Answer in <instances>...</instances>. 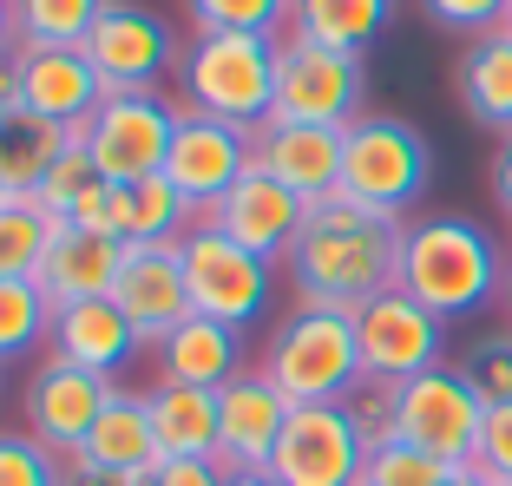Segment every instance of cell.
I'll use <instances>...</instances> for the list:
<instances>
[{"label":"cell","instance_id":"obj_31","mask_svg":"<svg viewBox=\"0 0 512 486\" xmlns=\"http://www.w3.org/2000/svg\"><path fill=\"white\" fill-rule=\"evenodd\" d=\"M106 0H14L20 46H86Z\"/></svg>","mask_w":512,"mask_h":486},{"label":"cell","instance_id":"obj_3","mask_svg":"<svg viewBox=\"0 0 512 486\" xmlns=\"http://www.w3.org/2000/svg\"><path fill=\"white\" fill-rule=\"evenodd\" d=\"M263 381H276V395L289 408H322V401H348L362 388V342H355V316L348 309H316L296 303L270 329L263 355H256Z\"/></svg>","mask_w":512,"mask_h":486},{"label":"cell","instance_id":"obj_42","mask_svg":"<svg viewBox=\"0 0 512 486\" xmlns=\"http://www.w3.org/2000/svg\"><path fill=\"white\" fill-rule=\"evenodd\" d=\"M14 112H20V46L0 53V119H14Z\"/></svg>","mask_w":512,"mask_h":486},{"label":"cell","instance_id":"obj_35","mask_svg":"<svg viewBox=\"0 0 512 486\" xmlns=\"http://www.w3.org/2000/svg\"><path fill=\"white\" fill-rule=\"evenodd\" d=\"M0 486H66V460L27 427H0Z\"/></svg>","mask_w":512,"mask_h":486},{"label":"cell","instance_id":"obj_50","mask_svg":"<svg viewBox=\"0 0 512 486\" xmlns=\"http://www.w3.org/2000/svg\"><path fill=\"white\" fill-rule=\"evenodd\" d=\"M0 204H7V184H0Z\"/></svg>","mask_w":512,"mask_h":486},{"label":"cell","instance_id":"obj_45","mask_svg":"<svg viewBox=\"0 0 512 486\" xmlns=\"http://www.w3.org/2000/svg\"><path fill=\"white\" fill-rule=\"evenodd\" d=\"M224 486H276L270 473H224Z\"/></svg>","mask_w":512,"mask_h":486},{"label":"cell","instance_id":"obj_12","mask_svg":"<svg viewBox=\"0 0 512 486\" xmlns=\"http://www.w3.org/2000/svg\"><path fill=\"white\" fill-rule=\"evenodd\" d=\"M79 53L92 60V73L106 79V92H158V79L178 66L184 46L171 40L165 14H151L138 0H106V14L92 20Z\"/></svg>","mask_w":512,"mask_h":486},{"label":"cell","instance_id":"obj_39","mask_svg":"<svg viewBox=\"0 0 512 486\" xmlns=\"http://www.w3.org/2000/svg\"><path fill=\"white\" fill-rule=\"evenodd\" d=\"M348 414H355V427H362L368 454L394 441V388H388V381H362V388L348 395Z\"/></svg>","mask_w":512,"mask_h":486},{"label":"cell","instance_id":"obj_23","mask_svg":"<svg viewBox=\"0 0 512 486\" xmlns=\"http://www.w3.org/2000/svg\"><path fill=\"white\" fill-rule=\"evenodd\" d=\"M73 460H86V467H99V473H151L158 467V434H151L145 388L112 381L106 408H99V421H92L86 447H79Z\"/></svg>","mask_w":512,"mask_h":486},{"label":"cell","instance_id":"obj_15","mask_svg":"<svg viewBox=\"0 0 512 486\" xmlns=\"http://www.w3.org/2000/svg\"><path fill=\"white\" fill-rule=\"evenodd\" d=\"M302 217H309V204L296 198V191H283L276 178H263V171H243L237 184H230L224 198L211 204V211L197 217V224L224 230L230 243H243V250H256L263 263H283L289 250H296L302 237Z\"/></svg>","mask_w":512,"mask_h":486},{"label":"cell","instance_id":"obj_11","mask_svg":"<svg viewBox=\"0 0 512 486\" xmlns=\"http://www.w3.org/2000/svg\"><path fill=\"white\" fill-rule=\"evenodd\" d=\"M355 342H362V375L388 388L447 362V322L421 309L407 289H381L375 303L355 309Z\"/></svg>","mask_w":512,"mask_h":486},{"label":"cell","instance_id":"obj_38","mask_svg":"<svg viewBox=\"0 0 512 486\" xmlns=\"http://www.w3.org/2000/svg\"><path fill=\"white\" fill-rule=\"evenodd\" d=\"M427 20L447 33H467V40H480V33H499L506 27V7L512 0H421Z\"/></svg>","mask_w":512,"mask_h":486},{"label":"cell","instance_id":"obj_48","mask_svg":"<svg viewBox=\"0 0 512 486\" xmlns=\"http://www.w3.org/2000/svg\"><path fill=\"white\" fill-rule=\"evenodd\" d=\"M499 33H512V7H506V27H499Z\"/></svg>","mask_w":512,"mask_h":486},{"label":"cell","instance_id":"obj_18","mask_svg":"<svg viewBox=\"0 0 512 486\" xmlns=\"http://www.w3.org/2000/svg\"><path fill=\"white\" fill-rule=\"evenodd\" d=\"M46 355H60V362L86 368V375H99V381H119L125 368H132L138 355H151V349H145V335L132 329V316H125L112 296H92V303H60L53 309Z\"/></svg>","mask_w":512,"mask_h":486},{"label":"cell","instance_id":"obj_2","mask_svg":"<svg viewBox=\"0 0 512 486\" xmlns=\"http://www.w3.org/2000/svg\"><path fill=\"white\" fill-rule=\"evenodd\" d=\"M394 289H407L440 322H467L506 289V257L486 224L473 217H407Z\"/></svg>","mask_w":512,"mask_h":486},{"label":"cell","instance_id":"obj_1","mask_svg":"<svg viewBox=\"0 0 512 486\" xmlns=\"http://www.w3.org/2000/svg\"><path fill=\"white\" fill-rule=\"evenodd\" d=\"M394 263H401V217L362 211L335 191V198L309 204L296 250L283 257V276L296 289V303L355 316L381 289H394Z\"/></svg>","mask_w":512,"mask_h":486},{"label":"cell","instance_id":"obj_7","mask_svg":"<svg viewBox=\"0 0 512 486\" xmlns=\"http://www.w3.org/2000/svg\"><path fill=\"white\" fill-rule=\"evenodd\" d=\"M362 99H368V73H362L355 53H335V46L283 33V46H276V106H270V119L348 132V125L362 119Z\"/></svg>","mask_w":512,"mask_h":486},{"label":"cell","instance_id":"obj_10","mask_svg":"<svg viewBox=\"0 0 512 486\" xmlns=\"http://www.w3.org/2000/svg\"><path fill=\"white\" fill-rule=\"evenodd\" d=\"M362 467H368V441L348 414V401H322V408H289L263 473L276 486H355Z\"/></svg>","mask_w":512,"mask_h":486},{"label":"cell","instance_id":"obj_33","mask_svg":"<svg viewBox=\"0 0 512 486\" xmlns=\"http://www.w3.org/2000/svg\"><path fill=\"white\" fill-rule=\"evenodd\" d=\"M453 368L473 381V395H480L486 408L512 401V329H486V335H473Z\"/></svg>","mask_w":512,"mask_h":486},{"label":"cell","instance_id":"obj_14","mask_svg":"<svg viewBox=\"0 0 512 486\" xmlns=\"http://www.w3.org/2000/svg\"><path fill=\"white\" fill-rule=\"evenodd\" d=\"M243 171H250V132H243V125H224V119L184 112L178 132H171V152H165V171H158V178L191 204V217H204Z\"/></svg>","mask_w":512,"mask_h":486},{"label":"cell","instance_id":"obj_4","mask_svg":"<svg viewBox=\"0 0 512 486\" xmlns=\"http://www.w3.org/2000/svg\"><path fill=\"white\" fill-rule=\"evenodd\" d=\"M276 46L263 33H191L178 53V106L256 132L276 106Z\"/></svg>","mask_w":512,"mask_h":486},{"label":"cell","instance_id":"obj_9","mask_svg":"<svg viewBox=\"0 0 512 486\" xmlns=\"http://www.w3.org/2000/svg\"><path fill=\"white\" fill-rule=\"evenodd\" d=\"M184 106L165 99V92H106L99 112L79 125L99 178L112 184H138V178H158L171 152V132H178Z\"/></svg>","mask_w":512,"mask_h":486},{"label":"cell","instance_id":"obj_19","mask_svg":"<svg viewBox=\"0 0 512 486\" xmlns=\"http://www.w3.org/2000/svg\"><path fill=\"white\" fill-rule=\"evenodd\" d=\"M112 303L132 316V329L145 335V349H158L184 316H191V289H184L178 243H132L112 283Z\"/></svg>","mask_w":512,"mask_h":486},{"label":"cell","instance_id":"obj_25","mask_svg":"<svg viewBox=\"0 0 512 486\" xmlns=\"http://www.w3.org/2000/svg\"><path fill=\"white\" fill-rule=\"evenodd\" d=\"M453 92H460V106H467L473 125L506 138L512 132V33L467 40V53L453 66Z\"/></svg>","mask_w":512,"mask_h":486},{"label":"cell","instance_id":"obj_5","mask_svg":"<svg viewBox=\"0 0 512 486\" xmlns=\"http://www.w3.org/2000/svg\"><path fill=\"white\" fill-rule=\"evenodd\" d=\"M427 178H434V152H427V138L407 119H355L342 132V184L335 191L348 204L407 224V211L421 204Z\"/></svg>","mask_w":512,"mask_h":486},{"label":"cell","instance_id":"obj_21","mask_svg":"<svg viewBox=\"0 0 512 486\" xmlns=\"http://www.w3.org/2000/svg\"><path fill=\"white\" fill-rule=\"evenodd\" d=\"M243 368H250L243 362V329L211 322V316H184L151 349V381H184V388H224Z\"/></svg>","mask_w":512,"mask_h":486},{"label":"cell","instance_id":"obj_29","mask_svg":"<svg viewBox=\"0 0 512 486\" xmlns=\"http://www.w3.org/2000/svg\"><path fill=\"white\" fill-rule=\"evenodd\" d=\"M53 335V296L33 276H0V375L14 362H33Z\"/></svg>","mask_w":512,"mask_h":486},{"label":"cell","instance_id":"obj_46","mask_svg":"<svg viewBox=\"0 0 512 486\" xmlns=\"http://www.w3.org/2000/svg\"><path fill=\"white\" fill-rule=\"evenodd\" d=\"M447 486H486V480H480V473H473V467H460V473H453Z\"/></svg>","mask_w":512,"mask_h":486},{"label":"cell","instance_id":"obj_44","mask_svg":"<svg viewBox=\"0 0 512 486\" xmlns=\"http://www.w3.org/2000/svg\"><path fill=\"white\" fill-rule=\"evenodd\" d=\"M20 46V27H14V0H0V53Z\"/></svg>","mask_w":512,"mask_h":486},{"label":"cell","instance_id":"obj_37","mask_svg":"<svg viewBox=\"0 0 512 486\" xmlns=\"http://www.w3.org/2000/svg\"><path fill=\"white\" fill-rule=\"evenodd\" d=\"M473 473H480L486 486H512V401L486 408L480 447H473Z\"/></svg>","mask_w":512,"mask_h":486},{"label":"cell","instance_id":"obj_20","mask_svg":"<svg viewBox=\"0 0 512 486\" xmlns=\"http://www.w3.org/2000/svg\"><path fill=\"white\" fill-rule=\"evenodd\" d=\"M99 99H106V79L92 73L79 46H20V106L27 112L79 132L99 112Z\"/></svg>","mask_w":512,"mask_h":486},{"label":"cell","instance_id":"obj_49","mask_svg":"<svg viewBox=\"0 0 512 486\" xmlns=\"http://www.w3.org/2000/svg\"><path fill=\"white\" fill-rule=\"evenodd\" d=\"M0 401H7V375H0Z\"/></svg>","mask_w":512,"mask_h":486},{"label":"cell","instance_id":"obj_32","mask_svg":"<svg viewBox=\"0 0 512 486\" xmlns=\"http://www.w3.org/2000/svg\"><path fill=\"white\" fill-rule=\"evenodd\" d=\"M53 217L33 198H7L0 204V276H40V257L53 243Z\"/></svg>","mask_w":512,"mask_h":486},{"label":"cell","instance_id":"obj_8","mask_svg":"<svg viewBox=\"0 0 512 486\" xmlns=\"http://www.w3.org/2000/svg\"><path fill=\"white\" fill-rule=\"evenodd\" d=\"M480 421H486V401L473 395V381L453 362L427 368L414 381H394V441L421 447L447 467H473Z\"/></svg>","mask_w":512,"mask_h":486},{"label":"cell","instance_id":"obj_6","mask_svg":"<svg viewBox=\"0 0 512 486\" xmlns=\"http://www.w3.org/2000/svg\"><path fill=\"white\" fill-rule=\"evenodd\" d=\"M184 289H191V316L230 322V329H256L276 303V263H263L256 250L230 243L224 230L191 224L178 237Z\"/></svg>","mask_w":512,"mask_h":486},{"label":"cell","instance_id":"obj_28","mask_svg":"<svg viewBox=\"0 0 512 486\" xmlns=\"http://www.w3.org/2000/svg\"><path fill=\"white\" fill-rule=\"evenodd\" d=\"M66 145H73V132L40 119V112H27V106L14 119H0V184H7V198H33Z\"/></svg>","mask_w":512,"mask_h":486},{"label":"cell","instance_id":"obj_24","mask_svg":"<svg viewBox=\"0 0 512 486\" xmlns=\"http://www.w3.org/2000/svg\"><path fill=\"white\" fill-rule=\"evenodd\" d=\"M158 460H217V388H184V381H151L145 388Z\"/></svg>","mask_w":512,"mask_h":486},{"label":"cell","instance_id":"obj_51","mask_svg":"<svg viewBox=\"0 0 512 486\" xmlns=\"http://www.w3.org/2000/svg\"><path fill=\"white\" fill-rule=\"evenodd\" d=\"M355 486H368V480H355Z\"/></svg>","mask_w":512,"mask_h":486},{"label":"cell","instance_id":"obj_27","mask_svg":"<svg viewBox=\"0 0 512 486\" xmlns=\"http://www.w3.org/2000/svg\"><path fill=\"white\" fill-rule=\"evenodd\" d=\"M191 204L171 191L165 178H138V184H112V237L132 243H178L191 230Z\"/></svg>","mask_w":512,"mask_h":486},{"label":"cell","instance_id":"obj_36","mask_svg":"<svg viewBox=\"0 0 512 486\" xmlns=\"http://www.w3.org/2000/svg\"><path fill=\"white\" fill-rule=\"evenodd\" d=\"M453 473H460V467H447V460L421 454V447H407V441H388V447H375V454H368L362 480L368 486H447Z\"/></svg>","mask_w":512,"mask_h":486},{"label":"cell","instance_id":"obj_43","mask_svg":"<svg viewBox=\"0 0 512 486\" xmlns=\"http://www.w3.org/2000/svg\"><path fill=\"white\" fill-rule=\"evenodd\" d=\"M493 198H499V211L512 217V132L499 138V152H493Z\"/></svg>","mask_w":512,"mask_h":486},{"label":"cell","instance_id":"obj_41","mask_svg":"<svg viewBox=\"0 0 512 486\" xmlns=\"http://www.w3.org/2000/svg\"><path fill=\"white\" fill-rule=\"evenodd\" d=\"M151 480H158V467L151 473H99L86 460H66V486H151Z\"/></svg>","mask_w":512,"mask_h":486},{"label":"cell","instance_id":"obj_26","mask_svg":"<svg viewBox=\"0 0 512 486\" xmlns=\"http://www.w3.org/2000/svg\"><path fill=\"white\" fill-rule=\"evenodd\" d=\"M388 20H394V0H296L289 33H296V40H316V46H335V53H355V60H362L368 46L388 33Z\"/></svg>","mask_w":512,"mask_h":486},{"label":"cell","instance_id":"obj_13","mask_svg":"<svg viewBox=\"0 0 512 486\" xmlns=\"http://www.w3.org/2000/svg\"><path fill=\"white\" fill-rule=\"evenodd\" d=\"M106 395H112V381L60 362V355H40V362L27 368V381H20V427H27L40 447H53L60 460H73L79 447H86L99 408H106Z\"/></svg>","mask_w":512,"mask_h":486},{"label":"cell","instance_id":"obj_34","mask_svg":"<svg viewBox=\"0 0 512 486\" xmlns=\"http://www.w3.org/2000/svg\"><path fill=\"white\" fill-rule=\"evenodd\" d=\"M92 184H99V165H92V152H86V138L73 132V145H66L60 158H53V171L40 178V191H33V204H40L53 224H66V211H73L79 198H86Z\"/></svg>","mask_w":512,"mask_h":486},{"label":"cell","instance_id":"obj_17","mask_svg":"<svg viewBox=\"0 0 512 486\" xmlns=\"http://www.w3.org/2000/svg\"><path fill=\"white\" fill-rule=\"evenodd\" d=\"M289 421V401L276 395V381L263 368H243L217 388V467L224 473H263L276 454V434Z\"/></svg>","mask_w":512,"mask_h":486},{"label":"cell","instance_id":"obj_47","mask_svg":"<svg viewBox=\"0 0 512 486\" xmlns=\"http://www.w3.org/2000/svg\"><path fill=\"white\" fill-rule=\"evenodd\" d=\"M499 309H506V329H512V270H506V289H499Z\"/></svg>","mask_w":512,"mask_h":486},{"label":"cell","instance_id":"obj_16","mask_svg":"<svg viewBox=\"0 0 512 486\" xmlns=\"http://www.w3.org/2000/svg\"><path fill=\"white\" fill-rule=\"evenodd\" d=\"M250 165L263 178H276L283 191H296L302 204L335 198L342 184V132L335 125H289V119H263L250 132Z\"/></svg>","mask_w":512,"mask_h":486},{"label":"cell","instance_id":"obj_22","mask_svg":"<svg viewBox=\"0 0 512 486\" xmlns=\"http://www.w3.org/2000/svg\"><path fill=\"white\" fill-rule=\"evenodd\" d=\"M119 263H125L119 237H99V230H53V243H46L33 283L53 296V309H60V303H92V296H112Z\"/></svg>","mask_w":512,"mask_h":486},{"label":"cell","instance_id":"obj_30","mask_svg":"<svg viewBox=\"0 0 512 486\" xmlns=\"http://www.w3.org/2000/svg\"><path fill=\"white\" fill-rule=\"evenodd\" d=\"M191 33H263V40H283L296 0H178Z\"/></svg>","mask_w":512,"mask_h":486},{"label":"cell","instance_id":"obj_40","mask_svg":"<svg viewBox=\"0 0 512 486\" xmlns=\"http://www.w3.org/2000/svg\"><path fill=\"white\" fill-rule=\"evenodd\" d=\"M151 486H224V467L217 460H158Z\"/></svg>","mask_w":512,"mask_h":486}]
</instances>
